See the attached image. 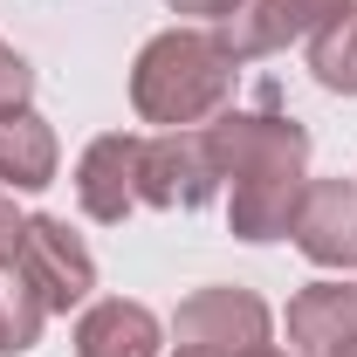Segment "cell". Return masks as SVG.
Listing matches in <instances>:
<instances>
[{
    "label": "cell",
    "instance_id": "obj_1",
    "mask_svg": "<svg viewBox=\"0 0 357 357\" xmlns=\"http://www.w3.org/2000/svg\"><path fill=\"white\" fill-rule=\"evenodd\" d=\"M206 144H213L220 178L234 185L227 227L241 241H282L303 185H310V131L296 117H282L268 96L261 110H220L206 124Z\"/></svg>",
    "mask_w": 357,
    "mask_h": 357
},
{
    "label": "cell",
    "instance_id": "obj_2",
    "mask_svg": "<svg viewBox=\"0 0 357 357\" xmlns=\"http://www.w3.org/2000/svg\"><path fill=\"white\" fill-rule=\"evenodd\" d=\"M234 48L206 28H165L137 48L131 62V103L144 124H165V131H192L206 117H220L234 103Z\"/></svg>",
    "mask_w": 357,
    "mask_h": 357
},
{
    "label": "cell",
    "instance_id": "obj_3",
    "mask_svg": "<svg viewBox=\"0 0 357 357\" xmlns=\"http://www.w3.org/2000/svg\"><path fill=\"white\" fill-rule=\"evenodd\" d=\"M220 192V165H213V144L206 131H165L144 137V158H137V199L158 206V213H192Z\"/></svg>",
    "mask_w": 357,
    "mask_h": 357
},
{
    "label": "cell",
    "instance_id": "obj_4",
    "mask_svg": "<svg viewBox=\"0 0 357 357\" xmlns=\"http://www.w3.org/2000/svg\"><path fill=\"white\" fill-rule=\"evenodd\" d=\"M14 268L28 275V289L42 296V310H76V303H89V289H96V261H89L83 234L69 220H55V213H35V220L21 227V255H14Z\"/></svg>",
    "mask_w": 357,
    "mask_h": 357
},
{
    "label": "cell",
    "instance_id": "obj_5",
    "mask_svg": "<svg viewBox=\"0 0 357 357\" xmlns=\"http://www.w3.org/2000/svg\"><path fill=\"white\" fill-rule=\"evenodd\" d=\"M172 337L185 357H241L268 344V303L255 289H199L178 303Z\"/></svg>",
    "mask_w": 357,
    "mask_h": 357
},
{
    "label": "cell",
    "instance_id": "obj_6",
    "mask_svg": "<svg viewBox=\"0 0 357 357\" xmlns=\"http://www.w3.org/2000/svg\"><path fill=\"white\" fill-rule=\"evenodd\" d=\"M289 234L316 268H357V185L351 178H310Z\"/></svg>",
    "mask_w": 357,
    "mask_h": 357
},
{
    "label": "cell",
    "instance_id": "obj_7",
    "mask_svg": "<svg viewBox=\"0 0 357 357\" xmlns=\"http://www.w3.org/2000/svg\"><path fill=\"white\" fill-rule=\"evenodd\" d=\"M137 158H144V137H131V131H103L83 151V165H76V199H83L89 220L117 227L131 206H144V199H137Z\"/></svg>",
    "mask_w": 357,
    "mask_h": 357
},
{
    "label": "cell",
    "instance_id": "obj_8",
    "mask_svg": "<svg viewBox=\"0 0 357 357\" xmlns=\"http://www.w3.org/2000/svg\"><path fill=\"white\" fill-rule=\"evenodd\" d=\"M337 7H344V0H241V7L227 14L220 42L234 48V62H248V55H275V48L316 35Z\"/></svg>",
    "mask_w": 357,
    "mask_h": 357
},
{
    "label": "cell",
    "instance_id": "obj_9",
    "mask_svg": "<svg viewBox=\"0 0 357 357\" xmlns=\"http://www.w3.org/2000/svg\"><path fill=\"white\" fill-rule=\"evenodd\" d=\"M165 351V330L144 303H89L83 323H76V357H158Z\"/></svg>",
    "mask_w": 357,
    "mask_h": 357
},
{
    "label": "cell",
    "instance_id": "obj_10",
    "mask_svg": "<svg viewBox=\"0 0 357 357\" xmlns=\"http://www.w3.org/2000/svg\"><path fill=\"white\" fill-rule=\"evenodd\" d=\"M357 337V289L351 282H316L289 303V344L296 357H330Z\"/></svg>",
    "mask_w": 357,
    "mask_h": 357
},
{
    "label": "cell",
    "instance_id": "obj_11",
    "mask_svg": "<svg viewBox=\"0 0 357 357\" xmlns=\"http://www.w3.org/2000/svg\"><path fill=\"white\" fill-rule=\"evenodd\" d=\"M0 178L14 192H42L48 178H55V131H48L35 110L0 117Z\"/></svg>",
    "mask_w": 357,
    "mask_h": 357
},
{
    "label": "cell",
    "instance_id": "obj_12",
    "mask_svg": "<svg viewBox=\"0 0 357 357\" xmlns=\"http://www.w3.org/2000/svg\"><path fill=\"white\" fill-rule=\"evenodd\" d=\"M310 76L337 96H357V0H344L310 35Z\"/></svg>",
    "mask_w": 357,
    "mask_h": 357
},
{
    "label": "cell",
    "instance_id": "obj_13",
    "mask_svg": "<svg viewBox=\"0 0 357 357\" xmlns=\"http://www.w3.org/2000/svg\"><path fill=\"white\" fill-rule=\"evenodd\" d=\"M0 275H7V282H0V351H28V344L42 337L48 310H42V296L28 289L21 268H0Z\"/></svg>",
    "mask_w": 357,
    "mask_h": 357
},
{
    "label": "cell",
    "instance_id": "obj_14",
    "mask_svg": "<svg viewBox=\"0 0 357 357\" xmlns=\"http://www.w3.org/2000/svg\"><path fill=\"white\" fill-rule=\"evenodd\" d=\"M28 96H35V69H28V62H21L7 42H0V117L28 110Z\"/></svg>",
    "mask_w": 357,
    "mask_h": 357
},
{
    "label": "cell",
    "instance_id": "obj_15",
    "mask_svg": "<svg viewBox=\"0 0 357 357\" xmlns=\"http://www.w3.org/2000/svg\"><path fill=\"white\" fill-rule=\"evenodd\" d=\"M21 213H14V199H7V192H0V268H14V255H21Z\"/></svg>",
    "mask_w": 357,
    "mask_h": 357
},
{
    "label": "cell",
    "instance_id": "obj_16",
    "mask_svg": "<svg viewBox=\"0 0 357 357\" xmlns=\"http://www.w3.org/2000/svg\"><path fill=\"white\" fill-rule=\"evenodd\" d=\"M241 0H172V14H206V21H227Z\"/></svg>",
    "mask_w": 357,
    "mask_h": 357
},
{
    "label": "cell",
    "instance_id": "obj_17",
    "mask_svg": "<svg viewBox=\"0 0 357 357\" xmlns=\"http://www.w3.org/2000/svg\"><path fill=\"white\" fill-rule=\"evenodd\" d=\"M241 357H282V351H275V344H255V351H241Z\"/></svg>",
    "mask_w": 357,
    "mask_h": 357
},
{
    "label": "cell",
    "instance_id": "obj_18",
    "mask_svg": "<svg viewBox=\"0 0 357 357\" xmlns=\"http://www.w3.org/2000/svg\"><path fill=\"white\" fill-rule=\"evenodd\" d=\"M330 357H357V337H351V344H337V351H330Z\"/></svg>",
    "mask_w": 357,
    "mask_h": 357
},
{
    "label": "cell",
    "instance_id": "obj_19",
    "mask_svg": "<svg viewBox=\"0 0 357 357\" xmlns=\"http://www.w3.org/2000/svg\"><path fill=\"white\" fill-rule=\"evenodd\" d=\"M178 357H185V351H178Z\"/></svg>",
    "mask_w": 357,
    "mask_h": 357
}]
</instances>
